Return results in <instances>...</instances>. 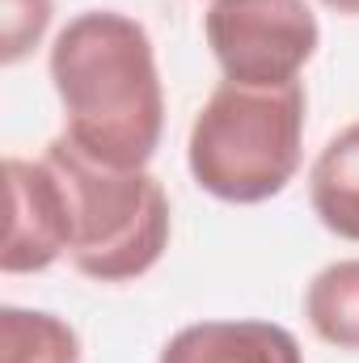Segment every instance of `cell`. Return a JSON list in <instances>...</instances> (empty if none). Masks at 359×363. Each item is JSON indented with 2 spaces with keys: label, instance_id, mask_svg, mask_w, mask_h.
<instances>
[{
  "label": "cell",
  "instance_id": "1",
  "mask_svg": "<svg viewBox=\"0 0 359 363\" xmlns=\"http://www.w3.org/2000/svg\"><path fill=\"white\" fill-rule=\"evenodd\" d=\"M51 89L64 135L89 157L148 169L165 135V85L148 30L118 9H85L51 38Z\"/></svg>",
  "mask_w": 359,
  "mask_h": 363
},
{
  "label": "cell",
  "instance_id": "2",
  "mask_svg": "<svg viewBox=\"0 0 359 363\" xmlns=\"http://www.w3.org/2000/svg\"><path fill=\"white\" fill-rule=\"evenodd\" d=\"M304 81L258 89L220 81L186 135V169L220 203L254 207L283 194L304 161Z\"/></svg>",
  "mask_w": 359,
  "mask_h": 363
},
{
  "label": "cell",
  "instance_id": "3",
  "mask_svg": "<svg viewBox=\"0 0 359 363\" xmlns=\"http://www.w3.org/2000/svg\"><path fill=\"white\" fill-rule=\"evenodd\" d=\"M68 186L72 254L68 262L93 283H127L148 274L170 250L174 211L165 186L148 169L106 165L64 131L43 152Z\"/></svg>",
  "mask_w": 359,
  "mask_h": 363
},
{
  "label": "cell",
  "instance_id": "4",
  "mask_svg": "<svg viewBox=\"0 0 359 363\" xmlns=\"http://www.w3.org/2000/svg\"><path fill=\"white\" fill-rule=\"evenodd\" d=\"M203 38L224 81L279 89L313 64L321 21L309 0H207Z\"/></svg>",
  "mask_w": 359,
  "mask_h": 363
},
{
  "label": "cell",
  "instance_id": "5",
  "mask_svg": "<svg viewBox=\"0 0 359 363\" xmlns=\"http://www.w3.org/2000/svg\"><path fill=\"white\" fill-rule=\"evenodd\" d=\"M9 190V233L0 245L4 274H38L72 254V203L60 169L38 157L4 161Z\"/></svg>",
  "mask_w": 359,
  "mask_h": 363
},
{
  "label": "cell",
  "instance_id": "6",
  "mask_svg": "<svg viewBox=\"0 0 359 363\" xmlns=\"http://www.w3.org/2000/svg\"><path fill=\"white\" fill-rule=\"evenodd\" d=\"M157 363H304V351L279 321L211 317L170 334Z\"/></svg>",
  "mask_w": 359,
  "mask_h": 363
},
{
  "label": "cell",
  "instance_id": "7",
  "mask_svg": "<svg viewBox=\"0 0 359 363\" xmlns=\"http://www.w3.org/2000/svg\"><path fill=\"white\" fill-rule=\"evenodd\" d=\"M309 207L326 233L359 245V123L326 140L309 169Z\"/></svg>",
  "mask_w": 359,
  "mask_h": 363
},
{
  "label": "cell",
  "instance_id": "8",
  "mask_svg": "<svg viewBox=\"0 0 359 363\" xmlns=\"http://www.w3.org/2000/svg\"><path fill=\"white\" fill-rule=\"evenodd\" d=\"M304 321L326 347L359 355V258H338L309 279Z\"/></svg>",
  "mask_w": 359,
  "mask_h": 363
},
{
  "label": "cell",
  "instance_id": "9",
  "mask_svg": "<svg viewBox=\"0 0 359 363\" xmlns=\"http://www.w3.org/2000/svg\"><path fill=\"white\" fill-rule=\"evenodd\" d=\"M81 334L47 308H0V363H81Z\"/></svg>",
  "mask_w": 359,
  "mask_h": 363
},
{
  "label": "cell",
  "instance_id": "10",
  "mask_svg": "<svg viewBox=\"0 0 359 363\" xmlns=\"http://www.w3.org/2000/svg\"><path fill=\"white\" fill-rule=\"evenodd\" d=\"M55 21V0H0V64L17 68L30 60Z\"/></svg>",
  "mask_w": 359,
  "mask_h": 363
},
{
  "label": "cell",
  "instance_id": "11",
  "mask_svg": "<svg viewBox=\"0 0 359 363\" xmlns=\"http://www.w3.org/2000/svg\"><path fill=\"white\" fill-rule=\"evenodd\" d=\"M317 4L338 13V17H359V0H317Z\"/></svg>",
  "mask_w": 359,
  "mask_h": 363
}]
</instances>
